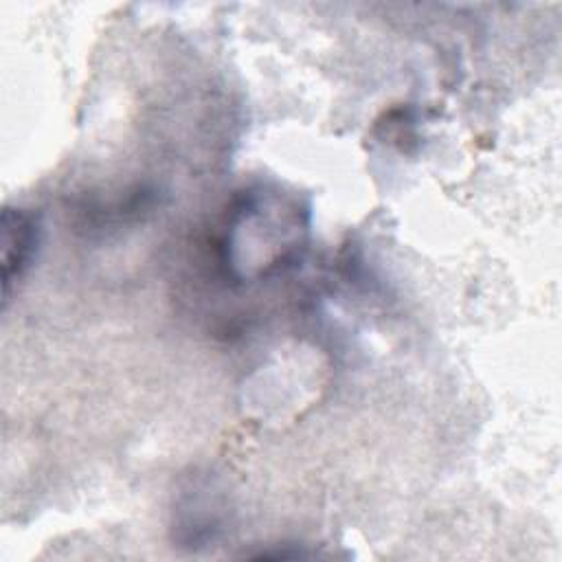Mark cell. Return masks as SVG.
I'll list each match as a JSON object with an SVG mask.
<instances>
[{
  "label": "cell",
  "mask_w": 562,
  "mask_h": 562,
  "mask_svg": "<svg viewBox=\"0 0 562 562\" xmlns=\"http://www.w3.org/2000/svg\"><path fill=\"white\" fill-rule=\"evenodd\" d=\"M37 217L24 209L2 213V296L9 301L11 285L24 277L40 246Z\"/></svg>",
  "instance_id": "obj_1"
}]
</instances>
